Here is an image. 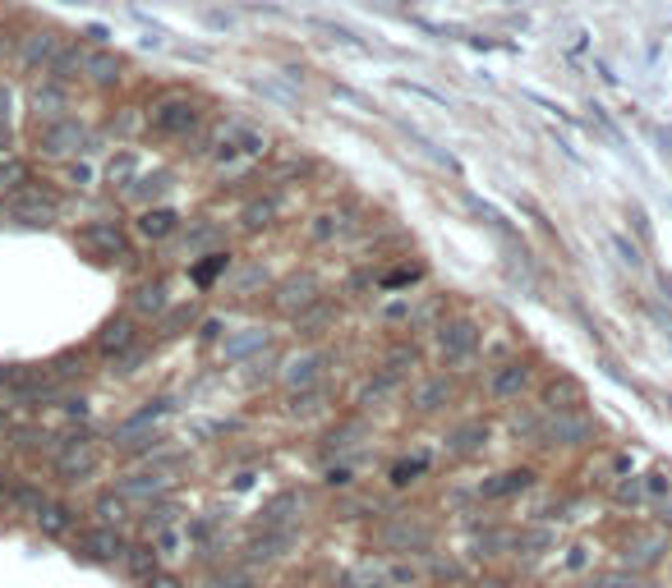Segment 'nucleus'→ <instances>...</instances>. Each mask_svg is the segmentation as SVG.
Here are the masks:
<instances>
[{
    "label": "nucleus",
    "instance_id": "a18cd8bd",
    "mask_svg": "<svg viewBox=\"0 0 672 588\" xmlns=\"http://www.w3.org/2000/svg\"><path fill=\"white\" fill-rule=\"evenodd\" d=\"M47 497L37 493V487H14L10 493V506H18V511H28V515H37V506H42Z\"/></svg>",
    "mask_w": 672,
    "mask_h": 588
},
{
    "label": "nucleus",
    "instance_id": "09e8293b",
    "mask_svg": "<svg viewBox=\"0 0 672 588\" xmlns=\"http://www.w3.org/2000/svg\"><path fill=\"white\" fill-rule=\"evenodd\" d=\"M143 359H148V349H143V345H129L125 355H115V372H134Z\"/></svg>",
    "mask_w": 672,
    "mask_h": 588
},
{
    "label": "nucleus",
    "instance_id": "6e6552de",
    "mask_svg": "<svg viewBox=\"0 0 672 588\" xmlns=\"http://www.w3.org/2000/svg\"><path fill=\"white\" fill-rule=\"evenodd\" d=\"M5 212L14 221H24V226H51L55 221V212H61V199L55 193H47V189H14L10 193V203H5Z\"/></svg>",
    "mask_w": 672,
    "mask_h": 588
},
{
    "label": "nucleus",
    "instance_id": "bb28decb",
    "mask_svg": "<svg viewBox=\"0 0 672 588\" xmlns=\"http://www.w3.org/2000/svg\"><path fill=\"white\" fill-rule=\"evenodd\" d=\"M166 487H170V478H166V474H129V478H121V487H115V493H121V497L152 501V497H162Z\"/></svg>",
    "mask_w": 672,
    "mask_h": 588
},
{
    "label": "nucleus",
    "instance_id": "de8ad7c7",
    "mask_svg": "<svg viewBox=\"0 0 672 588\" xmlns=\"http://www.w3.org/2000/svg\"><path fill=\"white\" fill-rule=\"evenodd\" d=\"M254 88H258L263 97H272V102H281L286 111H295V106H300V97H295V92H286L281 84H263V78H258V84H254Z\"/></svg>",
    "mask_w": 672,
    "mask_h": 588
},
{
    "label": "nucleus",
    "instance_id": "dca6fc26",
    "mask_svg": "<svg viewBox=\"0 0 672 588\" xmlns=\"http://www.w3.org/2000/svg\"><path fill=\"white\" fill-rule=\"evenodd\" d=\"M170 184H176V180H170V170H152V175H148V170H139V175H134V180H129L121 193H125V199H134V203L152 207L157 199H166Z\"/></svg>",
    "mask_w": 672,
    "mask_h": 588
},
{
    "label": "nucleus",
    "instance_id": "2f4dec72",
    "mask_svg": "<svg viewBox=\"0 0 672 588\" xmlns=\"http://www.w3.org/2000/svg\"><path fill=\"white\" fill-rule=\"evenodd\" d=\"M267 528H272V534L249 542V557L254 561H272V557H281V547H291V528H277V524H267Z\"/></svg>",
    "mask_w": 672,
    "mask_h": 588
},
{
    "label": "nucleus",
    "instance_id": "49530a36",
    "mask_svg": "<svg viewBox=\"0 0 672 588\" xmlns=\"http://www.w3.org/2000/svg\"><path fill=\"white\" fill-rule=\"evenodd\" d=\"M18 33H24V24H0V65H10V55L18 47Z\"/></svg>",
    "mask_w": 672,
    "mask_h": 588
},
{
    "label": "nucleus",
    "instance_id": "e433bc0d",
    "mask_svg": "<svg viewBox=\"0 0 672 588\" xmlns=\"http://www.w3.org/2000/svg\"><path fill=\"white\" fill-rule=\"evenodd\" d=\"M194 318H199V308H194V304H176V308H166V312H162V331H166V336H180L185 327H194Z\"/></svg>",
    "mask_w": 672,
    "mask_h": 588
},
{
    "label": "nucleus",
    "instance_id": "ddd939ff",
    "mask_svg": "<svg viewBox=\"0 0 672 588\" xmlns=\"http://www.w3.org/2000/svg\"><path fill=\"white\" fill-rule=\"evenodd\" d=\"M84 547V557L88 561H98V565H115V561H125V538L115 534V524H98V528H88V534L79 538Z\"/></svg>",
    "mask_w": 672,
    "mask_h": 588
},
{
    "label": "nucleus",
    "instance_id": "8fccbe9b",
    "mask_svg": "<svg viewBox=\"0 0 672 588\" xmlns=\"http://www.w3.org/2000/svg\"><path fill=\"white\" fill-rule=\"evenodd\" d=\"M612 248L622 253V263H626V267H641V248H636V244H626L622 234H612Z\"/></svg>",
    "mask_w": 672,
    "mask_h": 588
},
{
    "label": "nucleus",
    "instance_id": "72a5a7b5",
    "mask_svg": "<svg viewBox=\"0 0 672 588\" xmlns=\"http://www.w3.org/2000/svg\"><path fill=\"white\" fill-rule=\"evenodd\" d=\"M309 24H314L318 33H328L332 42H337V47H345V51H359V55L369 51V42H359V37H355L351 28H345V24H332V18H309Z\"/></svg>",
    "mask_w": 672,
    "mask_h": 588
},
{
    "label": "nucleus",
    "instance_id": "c756f323",
    "mask_svg": "<svg viewBox=\"0 0 672 588\" xmlns=\"http://www.w3.org/2000/svg\"><path fill=\"white\" fill-rule=\"evenodd\" d=\"M332 318H337V308L328 299H314L304 312H295V331L300 336H322V327H328Z\"/></svg>",
    "mask_w": 672,
    "mask_h": 588
},
{
    "label": "nucleus",
    "instance_id": "f3484780",
    "mask_svg": "<svg viewBox=\"0 0 672 588\" xmlns=\"http://www.w3.org/2000/svg\"><path fill=\"white\" fill-rule=\"evenodd\" d=\"M180 230V217L170 207H143L139 212V221H134V234H143V240H152V244H162V240H170V234Z\"/></svg>",
    "mask_w": 672,
    "mask_h": 588
},
{
    "label": "nucleus",
    "instance_id": "cd10ccee",
    "mask_svg": "<svg viewBox=\"0 0 672 588\" xmlns=\"http://www.w3.org/2000/svg\"><path fill=\"white\" fill-rule=\"evenodd\" d=\"M530 483H534L530 469H507V474H497L479 487V497H516V493H525Z\"/></svg>",
    "mask_w": 672,
    "mask_h": 588
},
{
    "label": "nucleus",
    "instance_id": "c9c22d12",
    "mask_svg": "<svg viewBox=\"0 0 672 588\" xmlns=\"http://www.w3.org/2000/svg\"><path fill=\"white\" fill-rule=\"evenodd\" d=\"M300 511V493H277L272 501L263 506V524H286Z\"/></svg>",
    "mask_w": 672,
    "mask_h": 588
},
{
    "label": "nucleus",
    "instance_id": "a211bd4d",
    "mask_svg": "<svg viewBox=\"0 0 672 588\" xmlns=\"http://www.w3.org/2000/svg\"><path fill=\"white\" fill-rule=\"evenodd\" d=\"M378 542H382V547H392V552H419V547H429V542H433V534H429L424 524L401 520V524H388V528H382Z\"/></svg>",
    "mask_w": 672,
    "mask_h": 588
},
{
    "label": "nucleus",
    "instance_id": "c85d7f7f",
    "mask_svg": "<svg viewBox=\"0 0 672 588\" xmlns=\"http://www.w3.org/2000/svg\"><path fill=\"white\" fill-rule=\"evenodd\" d=\"M254 349H267V331L263 327H244L240 336H230L226 345H221V355L230 359V363H240V359H249Z\"/></svg>",
    "mask_w": 672,
    "mask_h": 588
},
{
    "label": "nucleus",
    "instance_id": "20e7f679",
    "mask_svg": "<svg viewBox=\"0 0 672 588\" xmlns=\"http://www.w3.org/2000/svg\"><path fill=\"white\" fill-rule=\"evenodd\" d=\"M74 244L84 253H92L98 263H134V248H129V234L121 221H88L74 234Z\"/></svg>",
    "mask_w": 672,
    "mask_h": 588
},
{
    "label": "nucleus",
    "instance_id": "4468645a",
    "mask_svg": "<svg viewBox=\"0 0 672 588\" xmlns=\"http://www.w3.org/2000/svg\"><path fill=\"white\" fill-rule=\"evenodd\" d=\"M530 378H534V368H530L525 359H507L503 368H493L489 396H493V400H516V396H521V391L530 386Z\"/></svg>",
    "mask_w": 672,
    "mask_h": 588
},
{
    "label": "nucleus",
    "instance_id": "6ab92c4d",
    "mask_svg": "<svg viewBox=\"0 0 672 588\" xmlns=\"http://www.w3.org/2000/svg\"><path fill=\"white\" fill-rule=\"evenodd\" d=\"M322 363H328V355H322V349H309V355H300V359H291V363L281 368V382L291 386V391L314 386L322 378Z\"/></svg>",
    "mask_w": 672,
    "mask_h": 588
},
{
    "label": "nucleus",
    "instance_id": "603ef678",
    "mask_svg": "<svg viewBox=\"0 0 672 588\" xmlns=\"http://www.w3.org/2000/svg\"><path fill=\"white\" fill-rule=\"evenodd\" d=\"M79 37H84V42H88V47H111V33H106L102 24H92V28H84Z\"/></svg>",
    "mask_w": 672,
    "mask_h": 588
},
{
    "label": "nucleus",
    "instance_id": "4be33fe9",
    "mask_svg": "<svg viewBox=\"0 0 672 588\" xmlns=\"http://www.w3.org/2000/svg\"><path fill=\"white\" fill-rule=\"evenodd\" d=\"M277 217H281V199H277V193H258V199L244 203L240 226H244V230H267Z\"/></svg>",
    "mask_w": 672,
    "mask_h": 588
},
{
    "label": "nucleus",
    "instance_id": "5701e85b",
    "mask_svg": "<svg viewBox=\"0 0 672 588\" xmlns=\"http://www.w3.org/2000/svg\"><path fill=\"white\" fill-rule=\"evenodd\" d=\"M111 133L115 139H139V133H148V106L139 102H125L111 111Z\"/></svg>",
    "mask_w": 672,
    "mask_h": 588
},
{
    "label": "nucleus",
    "instance_id": "052dcab7",
    "mask_svg": "<svg viewBox=\"0 0 672 588\" xmlns=\"http://www.w3.org/2000/svg\"><path fill=\"white\" fill-rule=\"evenodd\" d=\"M14 372H18V368H10V363H0V386H10V382H14Z\"/></svg>",
    "mask_w": 672,
    "mask_h": 588
},
{
    "label": "nucleus",
    "instance_id": "4d7b16f0",
    "mask_svg": "<svg viewBox=\"0 0 672 588\" xmlns=\"http://www.w3.org/2000/svg\"><path fill=\"white\" fill-rule=\"evenodd\" d=\"M148 588H185V584H180V579H170V575H152Z\"/></svg>",
    "mask_w": 672,
    "mask_h": 588
},
{
    "label": "nucleus",
    "instance_id": "473e14b6",
    "mask_svg": "<svg viewBox=\"0 0 672 588\" xmlns=\"http://www.w3.org/2000/svg\"><path fill=\"white\" fill-rule=\"evenodd\" d=\"M345 226H351V217H345V212H318L314 226H309V240L314 244H332L337 234H345Z\"/></svg>",
    "mask_w": 672,
    "mask_h": 588
},
{
    "label": "nucleus",
    "instance_id": "37998d69",
    "mask_svg": "<svg viewBox=\"0 0 672 588\" xmlns=\"http://www.w3.org/2000/svg\"><path fill=\"white\" fill-rule=\"evenodd\" d=\"M424 469H429L424 456H419V460H401V464L392 469V483H396V487H406V483H415L419 474H424Z\"/></svg>",
    "mask_w": 672,
    "mask_h": 588
},
{
    "label": "nucleus",
    "instance_id": "7c9ffc66",
    "mask_svg": "<svg viewBox=\"0 0 672 588\" xmlns=\"http://www.w3.org/2000/svg\"><path fill=\"white\" fill-rule=\"evenodd\" d=\"M226 285H230V294L267 290V267H263V263H244L240 271H226Z\"/></svg>",
    "mask_w": 672,
    "mask_h": 588
},
{
    "label": "nucleus",
    "instance_id": "3c124183",
    "mask_svg": "<svg viewBox=\"0 0 672 588\" xmlns=\"http://www.w3.org/2000/svg\"><path fill=\"white\" fill-rule=\"evenodd\" d=\"M641 493H645V487H641L636 478H622V483H618V501H622V506H626V501L636 506V501H641Z\"/></svg>",
    "mask_w": 672,
    "mask_h": 588
},
{
    "label": "nucleus",
    "instance_id": "4c0bfd02",
    "mask_svg": "<svg viewBox=\"0 0 672 588\" xmlns=\"http://www.w3.org/2000/svg\"><path fill=\"white\" fill-rule=\"evenodd\" d=\"M221 271H230V253L213 248V253H207V263L194 267V281H199V285H213V281L221 277Z\"/></svg>",
    "mask_w": 672,
    "mask_h": 588
},
{
    "label": "nucleus",
    "instance_id": "b1692460",
    "mask_svg": "<svg viewBox=\"0 0 672 588\" xmlns=\"http://www.w3.org/2000/svg\"><path fill=\"white\" fill-rule=\"evenodd\" d=\"M484 442H489V423L470 419V423L452 427V437H447V450H452V456H479V450H484Z\"/></svg>",
    "mask_w": 672,
    "mask_h": 588
},
{
    "label": "nucleus",
    "instance_id": "9b49d317",
    "mask_svg": "<svg viewBox=\"0 0 672 588\" xmlns=\"http://www.w3.org/2000/svg\"><path fill=\"white\" fill-rule=\"evenodd\" d=\"M544 446H589L594 442V419H585L581 409H562L540 427Z\"/></svg>",
    "mask_w": 672,
    "mask_h": 588
},
{
    "label": "nucleus",
    "instance_id": "13d9d810",
    "mask_svg": "<svg viewBox=\"0 0 672 588\" xmlns=\"http://www.w3.org/2000/svg\"><path fill=\"white\" fill-rule=\"evenodd\" d=\"M328 483H332V487H345V483H351V474H345V469H332Z\"/></svg>",
    "mask_w": 672,
    "mask_h": 588
},
{
    "label": "nucleus",
    "instance_id": "ea45409f",
    "mask_svg": "<svg viewBox=\"0 0 672 588\" xmlns=\"http://www.w3.org/2000/svg\"><path fill=\"white\" fill-rule=\"evenodd\" d=\"M655 561H663V538H641L626 552V565H655Z\"/></svg>",
    "mask_w": 672,
    "mask_h": 588
},
{
    "label": "nucleus",
    "instance_id": "a878e982",
    "mask_svg": "<svg viewBox=\"0 0 672 588\" xmlns=\"http://www.w3.org/2000/svg\"><path fill=\"white\" fill-rule=\"evenodd\" d=\"M452 400V382L447 378H429V382H419L415 386V396H410V405L419 409V414H433V409H443Z\"/></svg>",
    "mask_w": 672,
    "mask_h": 588
},
{
    "label": "nucleus",
    "instance_id": "c03bdc74",
    "mask_svg": "<svg viewBox=\"0 0 672 588\" xmlns=\"http://www.w3.org/2000/svg\"><path fill=\"white\" fill-rule=\"evenodd\" d=\"M98 515H102V524H121L125 520V497L121 493H106L98 501Z\"/></svg>",
    "mask_w": 672,
    "mask_h": 588
},
{
    "label": "nucleus",
    "instance_id": "f704fd0d",
    "mask_svg": "<svg viewBox=\"0 0 672 588\" xmlns=\"http://www.w3.org/2000/svg\"><path fill=\"white\" fill-rule=\"evenodd\" d=\"M125 565H129V575L143 579V584L157 575V557H152V547H125Z\"/></svg>",
    "mask_w": 672,
    "mask_h": 588
},
{
    "label": "nucleus",
    "instance_id": "2eb2a0df",
    "mask_svg": "<svg viewBox=\"0 0 672 588\" xmlns=\"http://www.w3.org/2000/svg\"><path fill=\"white\" fill-rule=\"evenodd\" d=\"M92 345H98V355L115 359V355H125L129 345H139V327H134V318H125V312H121V318H106Z\"/></svg>",
    "mask_w": 672,
    "mask_h": 588
},
{
    "label": "nucleus",
    "instance_id": "423d86ee",
    "mask_svg": "<svg viewBox=\"0 0 672 588\" xmlns=\"http://www.w3.org/2000/svg\"><path fill=\"white\" fill-rule=\"evenodd\" d=\"M129 84V61L121 51L111 47H92L88 61H84V74H79V88L88 92H121Z\"/></svg>",
    "mask_w": 672,
    "mask_h": 588
},
{
    "label": "nucleus",
    "instance_id": "5fc2aeb1",
    "mask_svg": "<svg viewBox=\"0 0 672 588\" xmlns=\"http://www.w3.org/2000/svg\"><path fill=\"white\" fill-rule=\"evenodd\" d=\"M69 184H74V189H88V184H92V170H88V166H74V170H69Z\"/></svg>",
    "mask_w": 672,
    "mask_h": 588
},
{
    "label": "nucleus",
    "instance_id": "58836bf2",
    "mask_svg": "<svg viewBox=\"0 0 672 588\" xmlns=\"http://www.w3.org/2000/svg\"><path fill=\"white\" fill-rule=\"evenodd\" d=\"M139 170H143V166H139V156H134V152H121V156H115V162L106 166V180L125 189V184H129V180H134V175H139Z\"/></svg>",
    "mask_w": 672,
    "mask_h": 588
},
{
    "label": "nucleus",
    "instance_id": "393cba45",
    "mask_svg": "<svg viewBox=\"0 0 672 588\" xmlns=\"http://www.w3.org/2000/svg\"><path fill=\"white\" fill-rule=\"evenodd\" d=\"M33 520H37V528H42L47 538H65L74 528V511H69V506H61V501H42Z\"/></svg>",
    "mask_w": 672,
    "mask_h": 588
},
{
    "label": "nucleus",
    "instance_id": "864d4df0",
    "mask_svg": "<svg viewBox=\"0 0 672 588\" xmlns=\"http://www.w3.org/2000/svg\"><path fill=\"white\" fill-rule=\"evenodd\" d=\"M401 92H410V97H424V102H438V106H443V97H438V92H429V88H419V84H396Z\"/></svg>",
    "mask_w": 672,
    "mask_h": 588
},
{
    "label": "nucleus",
    "instance_id": "f8f14e48",
    "mask_svg": "<svg viewBox=\"0 0 672 588\" xmlns=\"http://www.w3.org/2000/svg\"><path fill=\"white\" fill-rule=\"evenodd\" d=\"M88 51H92V47L84 42L79 33H74V37H65V42H61V51L51 55V65H47L42 74H47V78H55V84H79V74H84Z\"/></svg>",
    "mask_w": 672,
    "mask_h": 588
},
{
    "label": "nucleus",
    "instance_id": "aec40b11",
    "mask_svg": "<svg viewBox=\"0 0 672 588\" xmlns=\"http://www.w3.org/2000/svg\"><path fill=\"white\" fill-rule=\"evenodd\" d=\"M544 405L553 409V414H562V409H581L585 405V386L567 378V372H558L548 386H544Z\"/></svg>",
    "mask_w": 672,
    "mask_h": 588
},
{
    "label": "nucleus",
    "instance_id": "9d476101",
    "mask_svg": "<svg viewBox=\"0 0 672 588\" xmlns=\"http://www.w3.org/2000/svg\"><path fill=\"white\" fill-rule=\"evenodd\" d=\"M314 299H322V285L314 271H291L281 285H272V308L286 312V318H295V312H304Z\"/></svg>",
    "mask_w": 672,
    "mask_h": 588
},
{
    "label": "nucleus",
    "instance_id": "a19ab883",
    "mask_svg": "<svg viewBox=\"0 0 672 588\" xmlns=\"http://www.w3.org/2000/svg\"><path fill=\"white\" fill-rule=\"evenodd\" d=\"M419 363V355H415V345H396L392 355H388V372L392 378H401V372H410Z\"/></svg>",
    "mask_w": 672,
    "mask_h": 588
},
{
    "label": "nucleus",
    "instance_id": "f257e3e1",
    "mask_svg": "<svg viewBox=\"0 0 672 588\" xmlns=\"http://www.w3.org/2000/svg\"><path fill=\"white\" fill-rule=\"evenodd\" d=\"M213 120V111L199 92L189 88H157L148 97V133L166 143H189L194 133Z\"/></svg>",
    "mask_w": 672,
    "mask_h": 588
},
{
    "label": "nucleus",
    "instance_id": "1a4fd4ad",
    "mask_svg": "<svg viewBox=\"0 0 672 588\" xmlns=\"http://www.w3.org/2000/svg\"><path fill=\"white\" fill-rule=\"evenodd\" d=\"M92 469H98V446H92L84 433H74L61 442V450H55V478L65 483H84Z\"/></svg>",
    "mask_w": 672,
    "mask_h": 588
},
{
    "label": "nucleus",
    "instance_id": "6e6d98bb",
    "mask_svg": "<svg viewBox=\"0 0 672 588\" xmlns=\"http://www.w3.org/2000/svg\"><path fill=\"white\" fill-rule=\"evenodd\" d=\"M645 487H649V493H655V497H668V487H672V483H668V474H649V483H645Z\"/></svg>",
    "mask_w": 672,
    "mask_h": 588
},
{
    "label": "nucleus",
    "instance_id": "0eeeda50",
    "mask_svg": "<svg viewBox=\"0 0 672 588\" xmlns=\"http://www.w3.org/2000/svg\"><path fill=\"white\" fill-rule=\"evenodd\" d=\"M74 106V84H55V78H28V111H33V125L42 120H61Z\"/></svg>",
    "mask_w": 672,
    "mask_h": 588
},
{
    "label": "nucleus",
    "instance_id": "bf43d9fd",
    "mask_svg": "<svg viewBox=\"0 0 672 588\" xmlns=\"http://www.w3.org/2000/svg\"><path fill=\"white\" fill-rule=\"evenodd\" d=\"M221 336V322H203V341H217Z\"/></svg>",
    "mask_w": 672,
    "mask_h": 588
},
{
    "label": "nucleus",
    "instance_id": "39448f33",
    "mask_svg": "<svg viewBox=\"0 0 672 588\" xmlns=\"http://www.w3.org/2000/svg\"><path fill=\"white\" fill-rule=\"evenodd\" d=\"M433 345L443 363H466L479 355V345H484V331H479L474 318H443L433 327Z\"/></svg>",
    "mask_w": 672,
    "mask_h": 588
},
{
    "label": "nucleus",
    "instance_id": "7ed1b4c3",
    "mask_svg": "<svg viewBox=\"0 0 672 588\" xmlns=\"http://www.w3.org/2000/svg\"><path fill=\"white\" fill-rule=\"evenodd\" d=\"M65 37H69V33H61L55 24H24V33H18V47H14V55H10V69H14L18 78H37V74L51 65V55L61 51Z\"/></svg>",
    "mask_w": 672,
    "mask_h": 588
},
{
    "label": "nucleus",
    "instance_id": "f03ea898",
    "mask_svg": "<svg viewBox=\"0 0 672 588\" xmlns=\"http://www.w3.org/2000/svg\"><path fill=\"white\" fill-rule=\"evenodd\" d=\"M33 143L42 162H69L92 148V129L79 120V115H61V120H42L33 129Z\"/></svg>",
    "mask_w": 672,
    "mask_h": 588
},
{
    "label": "nucleus",
    "instance_id": "79ce46f5",
    "mask_svg": "<svg viewBox=\"0 0 672 588\" xmlns=\"http://www.w3.org/2000/svg\"><path fill=\"white\" fill-rule=\"evenodd\" d=\"M382 584H388V575L373 571V565H359V571L345 575V588H382Z\"/></svg>",
    "mask_w": 672,
    "mask_h": 588
},
{
    "label": "nucleus",
    "instance_id": "412c9836",
    "mask_svg": "<svg viewBox=\"0 0 672 588\" xmlns=\"http://www.w3.org/2000/svg\"><path fill=\"white\" fill-rule=\"evenodd\" d=\"M129 304H134L139 318H162V312L170 308V290H166V281H143V285H134Z\"/></svg>",
    "mask_w": 672,
    "mask_h": 588
}]
</instances>
